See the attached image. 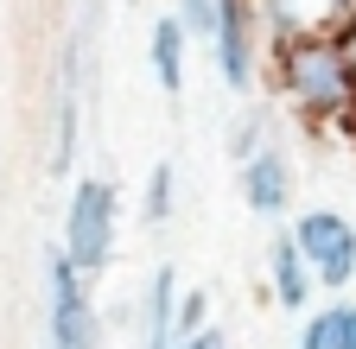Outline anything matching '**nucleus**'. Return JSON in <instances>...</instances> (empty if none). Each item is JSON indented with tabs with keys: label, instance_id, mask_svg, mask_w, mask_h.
I'll return each mask as SVG.
<instances>
[{
	"label": "nucleus",
	"instance_id": "obj_1",
	"mask_svg": "<svg viewBox=\"0 0 356 349\" xmlns=\"http://www.w3.org/2000/svg\"><path fill=\"white\" fill-rule=\"evenodd\" d=\"M267 96H274L299 127L318 134H356V70L337 45V32L286 38L267 51Z\"/></svg>",
	"mask_w": 356,
	"mask_h": 349
},
{
	"label": "nucleus",
	"instance_id": "obj_2",
	"mask_svg": "<svg viewBox=\"0 0 356 349\" xmlns=\"http://www.w3.org/2000/svg\"><path fill=\"white\" fill-rule=\"evenodd\" d=\"M115 223H121V191L115 178L102 171H89V178L70 185V203H64V254L83 280H96L108 260H115Z\"/></svg>",
	"mask_w": 356,
	"mask_h": 349
},
{
	"label": "nucleus",
	"instance_id": "obj_3",
	"mask_svg": "<svg viewBox=\"0 0 356 349\" xmlns=\"http://www.w3.org/2000/svg\"><path fill=\"white\" fill-rule=\"evenodd\" d=\"M44 337H51V349H102V318L89 298V280L70 267L58 241L44 248Z\"/></svg>",
	"mask_w": 356,
	"mask_h": 349
},
{
	"label": "nucleus",
	"instance_id": "obj_4",
	"mask_svg": "<svg viewBox=\"0 0 356 349\" xmlns=\"http://www.w3.org/2000/svg\"><path fill=\"white\" fill-rule=\"evenodd\" d=\"M210 64L222 76V90H236V96L267 90V32H261L254 0H222L216 38H210Z\"/></svg>",
	"mask_w": 356,
	"mask_h": 349
},
{
	"label": "nucleus",
	"instance_id": "obj_5",
	"mask_svg": "<svg viewBox=\"0 0 356 349\" xmlns=\"http://www.w3.org/2000/svg\"><path fill=\"white\" fill-rule=\"evenodd\" d=\"M293 235H299V254H305L312 280H318V292H350L356 286V223L343 210H331V203L299 210Z\"/></svg>",
	"mask_w": 356,
	"mask_h": 349
},
{
	"label": "nucleus",
	"instance_id": "obj_6",
	"mask_svg": "<svg viewBox=\"0 0 356 349\" xmlns=\"http://www.w3.org/2000/svg\"><path fill=\"white\" fill-rule=\"evenodd\" d=\"M293 185H299V171H293L286 140L267 146V153H254L248 165H236V191H242V203L261 216V223H280V216L293 210Z\"/></svg>",
	"mask_w": 356,
	"mask_h": 349
},
{
	"label": "nucleus",
	"instance_id": "obj_7",
	"mask_svg": "<svg viewBox=\"0 0 356 349\" xmlns=\"http://www.w3.org/2000/svg\"><path fill=\"white\" fill-rule=\"evenodd\" d=\"M267 292H274L280 312H299V318L312 312V298H318V280H312L293 229H280L274 241H267Z\"/></svg>",
	"mask_w": 356,
	"mask_h": 349
},
{
	"label": "nucleus",
	"instance_id": "obj_8",
	"mask_svg": "<svg viewBox=\"0 0 356 349\" xmlns=\"http://www.w3.org/2000/svg\"><path fill=\"white\" fill-rule=\"evenodd\" d=\"M76 70H83V38H70L64 45V64H58V127H51V171L64 178V171L76 165V114H83V83H76Z\"/></svg>",
	"mask_w": 356,
	"mask_h": 349
},
{
	"label": "nucleus",
	"instance_id": "obj_9",
	"mask_svg": "<svg viewBox=\"0 0 356 349\" xmlns=\"http://www.w3.org/2000/svg\"><path fill=\"white\" fill-rule=\"evenodd\" d=\"M178 267L159 260L153 280L140 286V349H178Z\"/></svg>",
	"mask_w": 356,
	"mask_h": 349
},
{
	"label": "nucleus",
	"instance_id": "obj_10",
	"mask_svg": "<svg viewBox=\"0 0 356 349\" xmlns=\"http://www.w3.org/2000/svg\"><path fill=\"white\" fill-rule=\"evenodd\" d=\"M254 13H261V32H267V51L286 45V38L337 32V7L331 0H254Z\"/></svg>",
	"mask_w": 356,
	"mask_h": 349
},
{
	"label": "nucleus",
	"instance_id": "obj_11",
	"mask_svg": "<svg viewBox=\"0 0 356 349\" xmlns=\"http://www.w3.org/2000/svg\"><path fill=\"white\" fill-rule=\"evenodd\" d=\"M147 64H153V83L178 102L185 96V64H191V32L178 13H159L153 32H147Z\"/></svg>",
	"mask_w": 356,
	"mask_h": 349
},
{
	"label": "nucleus",
	"instance_id": "obj_12",
	"mask_svg": "<svg viewBox=\"0 0 356 349\" xmlns=\"http://www.w3.org/2000/svg\"><path fill=\"white\" fill-rule=\"evenodd\" d=\"M267 146H280V102H274V96H254V102H242V114L229 121L222 153H229L236 165H248V159L267 153Z\"/></svg>",
	"mask_w": 356,
	"mask_h": 349
},
{
	"label": "nucleus",
	"instance_id": "obj_13",
	"mask_svg": "<svg viewBox=\"0 0 356 349\" xmlns=\"http://www.w3.org/2000/svg\"><path fill=\"white\" fill-rule=\"evenodd\" d=\"M293 349H356V298H331V305H312L299 343Z\"/></svg>",
	"mask_w": 356,
	"mask_h": 349
},
{
	"label": "nucleus",
	"instance_id": "obj_14",
	"mask_svg": "<svg viewBox=\"0 0 356 349\" xmlns=\"http://www.w3.org/2000/svg\"><path fill=\"white\" fill-rule=\"evenodd\" d=\"M172 210H178V165H172V159H153L147 185H140V216H147V229H165Z\"/></svg>",
	"mask_w": 356,
	"mask_h": 349
},
{
	"label": "nucleus",
	"instance_id": "obj_15",
	"mask_svg": "<svg viewBox=\"0 0 356 349\" xmlns=\"http://www.w3.org/2000/svg\"><path fill=\"white\" fill-rule=\"evenodd\" d=\"M210 324H216L210 318V286H185V292H178V343L210 330Z\"/></svg>",
	"mask_w": 356,
	"mask_h": 349
},
{
	"label": "nucleus",
	"instance_id": "obj_16",
	"mask_svg": "<svg viewBox=\"0 0 356 349\" xmlns=\"http://www.w3.org/2000/svg\"><path fill=\"white\" fill-rule=\"evenodd\" d=\"M178 349H229V330L222 324H210V330H197V337H185Z\"/></svg>",
	"mask_w": 356,
	"mask_h": 349
},
{
	"label": "nucleus",
	"instance_id": "obj_17",
	"mask_svg": "<svg viewBox=\"0 0 356 349\" xmlns=\"http://www.w3.org/2000/svg\"><path fill=\"white\" fill-rule=\"evenodd\" d=\"M337 45H343V58H350V70H356V13L337 26Z\"/></svg>",
	"mask_w": 356,
	"mask_h": 349
},
{
	"label": "nucleus",
	"instance_id": "obj_18",
	"mask_svg": "<svg viewBox=\"0 0 356 349\" xmlns=\"http://www.w3.org/2000/svg\"><path fill=\"white\" fill-rule=\"evenodd\" d=\"M331 7H337V26H343V19L356 13V0H331Z\"/></svg>",
	"mask_w": 356,
	"mask_h": 349
}]
</instances>
